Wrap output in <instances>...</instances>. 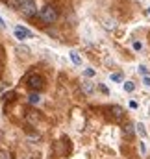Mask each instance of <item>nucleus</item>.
<instances>
[{"mask_svg": "<svg viewBox=\"0 0 150 159\" xmlns=\"http://www.w3.org/2000/svg\"><path fill=\"white\" fill-rule=\"evenodd\" d=\"M39 19L45 22V24H54L58 20V9L52 7V6H45L39 9Z\"/></svg>", "mask_w": 150, "mask_h": 159, "instance_id": "nucleus-1", "label": "nucleus"}, {"mask_svg": "<svg viewBox=\"0 0 150 159\" xmlns=\"http://www.w3.org/2000/svg\"><path fill=\"white\" fill-rule=\"evenodd\" d=\"M19 11H21L24 17H34V15H37V6H35L34 0H21Z\"/></svg>", "mask_w": 150, "mask_h": 159, "instance_id": "nucleus-2", "label": "nucleus"}, {"mask_svg": "<svg viewBox=\"0 0 150 159\" xmlns=\"http://www.w3.org/2000/svg\"><path fill=\"white\" fill-rule=\"evenodd\" d=\"M26 83H28V87L32 89V91H41L43 87H45V80L43 76H39V74H30L28 78H26Z\"/></svg>", "mask_w": 150, "mask_h": 159, "instance_id": "nucleus-3", "label": "nucleus"}, {"mask_svg": "<svg viewBox=\"0 0 150 159\" xmlns=\"http://www.w3.org/2000/svg\"><path fill=\"white\" fill-rule=\"evenodd\" d=\"M15 35H17V39H24V37H32L34 34L22 26H15Z\"/></svg>", "mask_w": 150, "mask_h": 159, "instance_id": "nucleus-4", "label": "nucleus"}, {"mask_svg": "<svg viewBox=\"0 0 150 159\" xmlns=\"http://www.w3.org/2000/svg\"><path fill=\"white\" fill-rule=\"evenodd\" d=\"M110 113L113 115L115 120H122V117H124V109H122L120 106H111V107H110Z\"/></svg>", "mask_w": 150, "mask_h": 159, "instance_id": "nucleus-5", "label": "nucleus"}, {"mask_svg": "<svg viewBox=\"0 0 150 159\" xmlns=\"http://www.w3.org/2000/svg\"><path fill=\"white\" fill-rule=\"evenodd\" d=\"M82 91H83L85 94H93V91H95V85H93L91 81H83V83H82Z\"/></svg>", "mask_w": 150, "mask_h": 159, "instance_id": "nucleus-6", "label": "nucleus"}, {"mask_svg": "<svg viewBox=\"0 0 150 159\" xmlns=\"http://www.w3.org/2000/svg\"><path fill=\"white\" fill-rule=\"evenodd\" d=\"M26 120H28L32 126H35V124H37V120H39V115L35 113V111H30V113H26Z\"/></svg>", "mask_w": 150, "mask_h": 159, "instance_id": "nucleus-7", "label": "nucleus"}, {"mask_svg": "<svg viewBox=\"0 0 150 159\" xmlns=\"http://www.w3.org/2000/svg\"><path fill=\"white\" fill-rule=\"evenodd\" d=\"M122 133H124L126 137H130V139H132V137L135 135V129H134V126H132V124H126V126L122 128Z\"/></svg>", "mask_w": 150, "mask_h": 159, "instance_id": "nucleus-8", "label": "nucleus"}, {"mask_svg": "<svg viewBox=\"0 0 150 159\" xmlns=\"http://www.w3.org/2000/svg\"><path fill=\"white\" fill-rule=\"evenodd\" d=\"M39 100H41V98H39V94H37V93L30 94V104H32V106H35V104H39Z\"/></svg>", "mask_w": 150, "mask_h": 159, "instance_id": "nucleus-9", "label": "nucleus"}, {"mask_svg": "<svg viewBox=\"0 0 150 159\" xmlns=\"http://www.w3.org/2000/svg\"><path fill=\"white\" fill-rule=\"evenodd\" d=\"M135 128H137V133H139V135H143V137L147 135V129H145V126H143L141 122H139V124H135Z\"/></svg>", "mask_w": 150, "mask_h": 159, "instance_id": "nucleus-10", "label": "nucleus"}, {"mask_svg": "<svg viewBox=\"0 0 150 159\" xmlns=\"http://www.w3.org/2000/svg\"><path fill=\"white\" fill-rule=\"evenodd\" d=\"M17 159H34V156L28 154V152H19V157Z\"/></svg>", "mask_w": 150, "mask_h": 159, "instance_id": "nucleus-11", "label": "nucleus"}, {"mask_svg": "<svg viewBox=\"0 0 150 159\" xmlns=\"http://www.w3.org/2000/svg\"><path fill=\"white\" fill-rule=\"evenodd\" d=\"M134 89H135V85H134L132 81H126V83H124V91H128V93H132Z\"/></svg>", "mask_w": 150, "mask_h": 159, "instance_id": "nucleus-12", "label": "nucleus"}, {"mask_svg": "<svg viewBox=\"0 0 150 159\" xmlns=\"http://www.w3.org/2000/svg\"><path fill=\"white\" fill-rule=\"evenodd\" d=\"M2 69H4V48L0 46V74H2Z\"/></svg>", "mask_w": 150, "mask_h": 159, "instance_id": "nucleus-13", "label": "nucleus"}, {"mask_svg": "<svg viewBox=\"0 0 150 159\" xmlns=\"http://www.w3.org/2000/svg\"><path fill=\"white\" fill-rule=\"evenodd\" d=\"M17 52H21V54L28 56V54H30V48H26V46H19V48H17Z\"/></svg>", "mask_w": 150, "mask_h": 159, "instance_id": "nucleus-14", "label": "nucleus"}, {"mask_svg": "<svg viewBox=\"0 0 150 159\" xmlns=\"http://www.w3.org/2000/svg\"><path fill=\"white\" fill-rule=\"evenodd\" d=\"M0 159H13L9 156V152H6V150H0Z\"/></svg>", "mask_w": 150, "mask_h": 159, "instance_id": "nucleus-15", "label": "nucleus"}, {"mask_svg": "<svg viewBox=\"0 0 150 159\" xmlns=\"http://www.w3.org/2000/svg\"><path fill=\"white\" fill-rule=\"evenodd\" d=\"M71 57H73V61H74V63H78V65H80V57H78V54H76V52H73V54H71Z\"/></svg>", "mask_w": 150, "mask_h": 159, "instance_id": "nucleus-16", "label": "nucleus"}, {"mask_svg": "<svg viewBox=\"0 0 150 159\" xmlns=\"http://www.w3.org/2000/svg\"><path fill=\"white\" fill-rule=\"evenodd\" d=\"M139 72H141L143 76H147V72H148V70H147V67H139Z\"/></svg>", "mask_w": 150, "mask_h": 159, "instance_id": "nucleus-17", "label": "nucleus"}, {"mask_svg": "<svg viewBox=\"0 0 150 159\" xmlns=\"http://www.w3.org/2000/svg\"><path fill=\"white\" fill-rule=\"evenodd\" d=\"M111 80H115V81H120V80H122V76H120V74H113Z\"/></svg>", "mask_w": 150, "mask_h": 159, "instance_id": "nucleus-18", "label": "nucleus"}, {"mask_svg": "<svg viewBox=\"0 0 150 159\" xmlns=\"http://www.w3.org/2000/svg\"><path fill=\"white\" fill-rule=\"evenodd\" d=\"M134 48H135V50H141V43L135 41V43H134Z\"/></svg>", "mask_w": 150, "mask_h": 159, "instance_id": "nucleus-19", "label": "nucleus"}, {"mask_svg": "<svg viewBox=\"0 0 150 159\" xmlns=\"http://www.w3.org/2000/svg\"><path fill=\"white\" fill-rule=\"evenodd\" d=\"M93 74H95V72H93L91 69H87V70H85V76H93Z\"/></svg>", "mask_w": 150, "mask_h": 159, "instance_id": "nucleus-20", "label": "nucleus"}, {"mask_svg": "<svg viewBox=\"0 0 150 159\" xmlns=\"http://www.w3.org/2000/svg\"><path fill=\"white\" fill-rule=\"evenodd\" d=\"M145 85H148L150 87V78H145Z\"/></svg>", "mask_w": 150, "mask_h": 159, "instance_id": "nucleus-21", "label": "nucleus"}, {"mask_svg": "<svg viewBox=\"0 0 150 159\" xmlns=\"http://www.w3.org/2000/svg\"><path fill=\"white\" fill-rule=\"evenodd\" d=\"M4 26H6V24H4V20L0 19V28H4Z\"/></svg>", "mask_w": 150, "mask_h": 159, "instance_id": "nucleus-22", "label": "nucleus"}, {"mask_svg": "<svg viewBox=\"0 0 150 159\" xmlns=\"http://www.w3.org/2000/svg\"><path fill=\"white\" fill-rule=\"evenodd\" d=\"M148 15H150V7H148Z\"/></svg>", "mask_w": 150, "mask_h": 159, "instance_id": "nucleus-23", "label": "nucleus"}]
</instances>
